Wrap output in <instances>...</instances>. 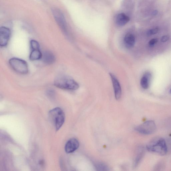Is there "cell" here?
Returning a JSON list of instances; mask_svg holds the SVG:
<instances>
[{"mask_svg": "<svg viewBox=\"0 0 171 171\" xmlns=\"http://www.w3.org/2000/svg\"><path fill=\"white\" fill-rule=\"evenodd\" d=\"M144 151L143 149H140V150L137 155L136 157L134 163V166L136 167L138 165V164L142 160L144 155Z\"/></svg>", "mask_w": 171, "mask_h": 171, "instance_id": "obj_15", "label": "cell"}, {"mask_svg": "<svg viewBox=\"0 0 171 171\" xmlns=\"http://www.w3.org/2000/svg\"><path fill=\"white\" fill-rule=\"evenodd\" d=\"M48 117L56 131L58 130L62 126L65 121V115L61 108L57 107L50 111Z\"/></svg>", "mask_w": 171, "mask_h": 171, "instance_id": "obj_2", "label": "cell"}, {"mask_svg": "<svg viewBox=\"0 0 171 171\" xmlns=\"http://www.w3.org/2000/svg\"><path fill=\"white\" fill-rule=\"evenodd\" d=\"M41 59L44 63L47 64H53L55 61V57L54 54L48 51H46L42 53Z\"/></svg>", "mask_w": 171, "mask_h": 171, "instance_id": "obj_11", "label": "cell"}, {"mask_svg": "<svg viewBox=\"0 0 171 171\" xmlns=\"http://www.w3.org/2000/svg\"><path fill=\"white\" fill-rule=\"evenodd\" d=\"M137 132L144 135L153 134L156 130V126L154 122L152 120L148 121L135 128Z\"/></svg>", "mask_w": 171, "mask_h": 171, "instance_id": "obj_5", "label": "cell"}, {"mask_svg": "<svg viewBox=\"0 0 171 171\" xmlns=\"http://www.w3.org/2000/svg\"><path fill=\"white\" fill-rule=\"evenodd\" d=\"M42 53L40 50H33L30 54L29 59L31 61L39 60L41 59Z\"/></svg>", "mask_w": 171, "mask_h": 171, "instance_id": "obj_13", "label": "cell"}, {"mask_svg": "<svg viewBox=\"0 0 171 171\" xmlns=\"http://www.w3.org/2000/svg\"><path fill=\"white\" fill-rule=\"evenodd\" d=\"M124 42L125 45L127 47L131 48L135 44V36L132 34H127L124 38Z\"/></svg>", "mask_w": 171, "mask_h": 171, "instance_id": "obj_12", "label": "cell"}, {"mask_svg": "<svg viewBox=\"0 0 171 171\" xmlns=\"http://www.w3.org/2000/svg\"><path fill=\"white\" fill-rule=\"evenodd\" d=\"M97 169H99L100 171H106L107 167L106 165L103 164H99L96 165Z\"/></svg>", "mask_w": 171, "mask_h": 171, "instance_id": "obj_18", "label": "cell"}, {"mask_svg": "<svg viewBox=\"0 0 171 171\" xmlns=\"http://www.w3.org/2000/svg\"><path fill=\"white\" fill-rule=\"evenodd\" d=\"M159 29L158 28H154L149 30L147 32V35L149 36L155 34L159 32Z\"/></svg>", "mask_w": 171, "mask_h": 171, "instance_id": "obj_17", "label": "cell"}, {"mask_svg": "<svg viewBox=\"0 0 171 171\" xmlns=\"http://www.w3.org/2000/svg\"><path fill=\"white\" fill-rule=\"evenodd\" d=\"M158 41V40L157 39H152L149 42V45L152 46V45H154L156 43H157Z\"/></svg>", "mask_w": 171, "mask_h": 171, "instance_id": "obj_20", "label": "cell"}, {"mask_svg": "<svg viewBox=\"0 0 171 171\" xmlns=\"http://www.w3.org/2000/svg\"><path fill=\"white\" fill-rule=\"evenodd\" d=\"M170 93H171V90H170Z\"/></svg>", "mask_w": 171, "mask_h": 171, "instance_id": "obj_22", "label": "cell"}, {"mask_svg": "<svg viewBox=\"0 0 171 171\" xmlns=\"http://www.w3.org/2000/svg\"><path fill=\"white\" fill-rule=\"evenodd\" d=\"M54 85L56 87L65 90H76L79 88V84L74 80L64 75H60L56 77Z\"/></svg>", "mask_w": 171, "mask_h": 171, "instance_id": "obj_1", "label": "cell"}, {"mask_svg": "<svg viewBox=\"0 0 171 171\" xmlns=\"http://www.w3.org/2000/svg\"><path fill=\"white\" fill-rule=\"evenodd\" d=\"M169 38H170V37L168 35H165L161 37V41L162 42H166L169 40Z\"/></svg>", "mask_w": 171, "mask_h": 171, "instance_id": "obj_19", "label": "cell"}, {"mask_svg": "<svg viewBox=\"0 0 171 171\" xmlns=\"http://www.w3.org/2000/svg\"><path fill=\"white\" fill-rule=\"evenodd\" d=\"M149 74H146L144 76L142 77L140 81V84L142 87L143 89H146L149 87Z\"/></svg>", "mask_w": 171, "mask_h": 171, "instance_id": "obj_14", "label": "cell"}, {"mask_svg": "<svg viewBox=\"0 0 171 171\" xmlns=\"http://www.w3.org/2000/svg\"><path fill=\"white\" fill-rule=\"evenodd\" d=\"M30 47L33 50H40V46L39 42L34 40H32L30 41Z\"/></svg>", "mask_w": 171, "mask_h": 171, "instance_id": "obj_16", "label": "cell"}, {"mask_svg": "<svg viewBox=\"0 0 171 171\" xmlns=\"http://www.w3.org/2000/svg\"><path fill=\"white\" fill-rule=\"evenodd\" d=\"M109 75L113 84L115 99L119 100L121 97L122 95L121 87L115 76L112 73H109Z\"/></svg>", "mask_w": 171, "mask_h": 171, "instance_id": "obj_7", "label": "cell"}, {"mask_svg": "<svg viewBox=\"0 0 171 171\" xmlns=\"http://www.w3.org/2000/svg\"><path fill=\"white\" fill-rule=\"evenodd\" d=\"M11 32L8 28L4 27L0 29V46L1 47L6 46L10 37Z\"/></svg>", "mask_w": 171, "mask_h": 171, "instance_id": "obj_8", "label": "cell"}, {"mask_svg": "<svg viewBox=\"0 0 171 171\" xmlns=\"http://www.w3.org/2000/svg\"><path fill=\"white\" fill-rule=\"evenodd\" d=\"M53 14L56 22L64 33H67V26L66 20L61 11L58 8H53Z\"/></svg>", "mask_w": 171, "mask_h": 171, "instance_id": "obj_6", "label": "cell"}, {"mask_svg": "<svg viewBox=\"0 0 171 171\" xmlns=\"http://www.w3.org/2000/svg\"><path fill=\"white\" fill-rule=\"evenodd\" d=\"M79 142L77 139L72 138L67 142L65 146V152L68 153H70L77 150L79 146Z\"/></svg>", "mask_w": 171, "mask_h": 171, "instance_id": "obj_9", "label": "cell"}, {"mask_svg": "<svg viewBox=\"0 0 171 171\" xmlns=\"http://www.w3.org/2000/svg\"><path fill=\"white\" fill-rule=\"evenodd\" d=\"M9 63L12 68L17 73L22 74L28 73V64L24 60L17 58H12L9 60Z\"/></svg>", "mask_w": 171, "mask_h": 171, "instance_id": "obj_4", "label": "cell"}, {"mask_svg": "<svg viewBox=\"0 0 171 171\" xmlns=\"http://www.w3.org/2000/svg\"><path fill=\"white\" fill-rule=\"evenodd\" d=\"M157 12H157V11H154V12H153V15H156V14H157Z\"/></svg>", "mask_w": 171, "mask_h": 171, "instance_id": "obj_21", "label": "cell"}, {"mask_svg": "<svg viewBox=\"0 0 171 171\" xmlns=\"http://www.w3.org/2000/svg\"><path fill=\"white\" fill-rule=\"evenodd\" d=\"M146 148L149 152L155 153L160 155H165L167 153L166 142L162 138L153 140L147 145Z\"/></svg>", "mask_w": 171, "mask_h": 171, "instance_id": "obj_3", "label": "cell"}, {"mask_svg": "<svg viewBox=\"0 0 171 171\" xmlns=\"http://www.w3.org/2000/svg\"><path fill=\"white\" fill-rule=\"evenodd\" d=\"M130 20L128 16L121 13L118 14L115 18L116 23L119 26H123L127 24Z\"/></svg>", "mask_w": 171, "mask_h": 171, "instance_id": "obj_10", "label": "cell"}]
</instances>
